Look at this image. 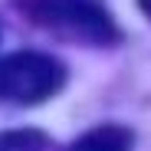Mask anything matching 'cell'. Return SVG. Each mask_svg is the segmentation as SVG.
Here are the masks:
<instances>
[{
  "label": "cell",
  "mask_w": 151,
  "mask_h": 151,
  "mask_svg": "<svg viewBox=\"0 0 151 151\" xmlns=\"http://www.w3.org/2000/svg\"><path fill=\"white\" fill-rule=\"evenodd\" d=\"M13 7L30 23L69 43L112 46L122 36L102 0H13Z\"/></svg>",
  "instance_id": "obj_1"
},
{
  "label": "cell",
  "mask_w": 151,
  "mask_h": 151,
  "mask_svg": "<svg viewBox=\"0 0 151 151\" xmlns=\"http://www.w3.org/2000/svg\"><path fill=\"white\" fill-rule=\"evenodd\" d=\"M66 86V69L46 53H10L0 56V102L36 105L53 99Z\"/></svg>",
  "instance_id": "obj_2"
},
{
  "label": "cell",
  "mask_w": 151,
  "mask_h": 151,
  "mask_svg": "<svg viewBox=\"0 0 151 151\" xmlns=\"http://www.w3.org/2000/svg\"><path fill=\"white\" fill-rule=\"evenodd\" d=\"M135 138L122 125H99V128L86 132L82 138H76L69 151H132Z\"/></svg>",
  "instance_id": "obj_3"
},
{
  "label": "cell",
  "mask_w": 151,
  "mask_h": 151,
  "mask_svg": "<svg viewBox=\"0 0 151 151\" xmlns=\"http://www.w3.org/2000/svg\"><path fill=\"white\" fill-rule=\"evenodd\" d=\"M138 7H141V13L151 20V0H138Z\"/></svg>",
  "instance_id": "obj_5"
},
{
  "label": "cell",
  "mask_w": 151,
  "mask_h": 151,
  "mask_svg": "<svg viewBox=\"0 0 151 151\" xmlns=\"http://www.w3.org/2000/svg\"><path fill=\"white\" fill-rule=\"evenodd\" d=\"M0 151H53V148L43 132L17 128V132H0Z\"/></svg>",
  "instance_id": "obj_4"
}]
</instances>
